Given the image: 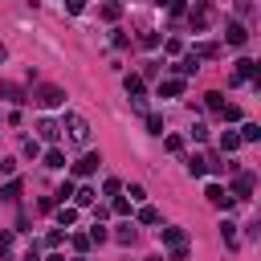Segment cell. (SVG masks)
Returning <instances> with one entry per match:
<instances>
[{
	"label": "cell",
	"mask_w": 261,
	"mask_h": 261,
	"mask_svg": "<svg viewBox=\"0 0 261 261\" xmlns=\"http://www.w3.org/2000/svg\"><path fill=\"white\" fill-rule=\"evenodd\" d=\"M37 208H41V212H53V208H57V196H41V204H37Z\"/></svg>",
	"instance_id": "cell-38"
},
{
	"label": "cell",
	"mask_w": 261,
	"mask_h": 261,
	"mask_svg": "<svg viewBox=\"0 0 261 261\" xmlns=\"http://www.w3.org/2000/svg\"><path fill=\"white\" fill-rule=\"evenodd\" d=\"M232 4H237V12H241V16H253V0H232Z\"/></svg>",
	"instance_id": "cell-39"
},
{
	"label": "cell",
	"mask_w": 261,
	"mask_h": 261,
	"mask_svg": "<svg viewBox=\"0 0 261 261\" xmlns=\"http://www.w3.org/2000/svg\"><path fill=\"white\" fill-rule=\"evenodd\" d=\"M37 106H45V110H53V106H61L65 102V90H57V86H41L37 94H29Z\"/></svg>",
	"instance_id": "cell-2"
},
{
	"label": "cell",
	"mask_w": 261,
	"mask_h": 261,
	"mask_svg": "<svg viewBox=\"0 0 261 261\" xmlns=\"http://www.w3.org/2000/svg\"><path fill=\"white\" fill-rule=\"evenodd\" d=\"M155 220H159L155 208H139V224H155Z\"/></svg>",
	"instance_id": "cell-29"
},
{
	"label": "cell",
	"mask_w": 261,
	"mask_h": 261,
	"mask_svg": "<svg viewBox=\"0 0 261 261\" xmlns=\"http://www.w3.org/2000/svg\"><path fill=\"white\" fill-rule=\"evenodd\" d=\"M208 200H212L216 208H232V196H228L220 184H208Z\"/></svg>",
	"instance_id": "cell-9"
},
{
	"label": "cell",
	"mask_w": 261,
	"mask_h": 261,
	"mask_svg": "<svg viewBox=\"0 0 261 261\" xmlns=\"http://www.w3.org/2000/svg\"><path fill=\"white\" fill-rule=\"evenodd\" d=\"M98 163H102V155H94V151H90V155H82V159L73 163V175H94V171H98Z\"/></svg>",
	"instance_id": "cell-5"
},
{
	"label": "cell",
	"mask_w": 261,
	"mask_h": 261,
	"mask_svg": "<svg viewBox=\"0 0 261 261\" xmlns=\"http://www.w3.org/2000/svg\"><path fill=\"white\" fill-rule=\"evenodd\" d=\"M61 241H65V232H61V228H53V232H49V237H45V245H49V249H57V245H61Z\"/></svg>",
	"instance_id": "cell-37"
},
{
	"label": "cell",
	"mask_w": 261,
	"mask_h": 261,
	"mask_svg": "<svg viewBox=\"0 0 261 261\" xmlns=\"http://www.w3.org/2000/svg\"><path fill=\"white\" fill-rule=\"evenodd\" d=\"M126 94H130V98H143V77L126 73Z\"/></svg>",
	"instance_id": "cell-22"
},
{
	"label": "cell",
	"mask_w": 261,
	"mask_h": 261,
	"mask_svg": "<svg viewBox=\"0 0 261 261\" xmlns=\"http://www.w3.org/2000/svg\"><path fill=\"white\" fill-rule=\"evenodd\" d=\"M220 147H224V151H237V147H241V135H237V130H224V135H220Z\"/></svg>",
	"instance_id": "cell-23"
},
{
	"label": "cell",
	"mask_w": 261,
	"mask_h": 261,
	"mask_svg": "<svg viewBox=\"0 0 261 261\" xmlns=\"http://www.w3.org/2000/svg\"><path fill=\"white\" fill-rule=\"evenodd\" d=\"M257 69H261V65H257L253 57H241V61H237V77H249V82H257Z\"/></svg>",
	"instance_id": "cell-12"
},
{
	"label": "cell",
	"mask_w": 261,
	"mask_h": 261,
	"mask_svg": "<svg viewBox=\"0 0 261 261\" xmlns=\"http://www.w3.org/2000/svg\"><path fill=\"white\" fill-rule=\"evenodd\" d=\"M8 249H12V232H0V257H4Z\"/></svg>",
	"instance_id": "cell-43"
},
{
	"label": "cell",
	"mask_w": 261,
	"mask_h": 261,
	"mask_svg": "<svg viewBox=\"0 0 261 261\" xmlns=\"http://www.w3.org/2000/svg\"><path fill=\"white\" fill-rule=\"evenodd\" d=\"M159 241H163L167 249H175V245H188V232H184V228H159Z\"/></svg>",
	"instance_id": "cell-7"
},
{
	"label": "cell",
	"mask_w": 261,
	"mask_h": 261,
	"mask_svg": "<svg viewBox=\"0 0 261 261\" xmlns=\"http://www.w3.org/2000/svg\"><path fill=\"white\" fill-rule=\"evenodd\" d=\"M257 139H261V126L257 122H245L241 126V143H257Z\"/></svg>",
	"instance_id": "cell-19"
},
{
	"label": "cell",
	"mask_w": 261,
	"mask_h": 261,
	"mask_svg": "<svg viewBox=\"0 0 261 261\" xmlns=\"http://www.w3.org/2000/svg\"><path fill=\"white\" fill-rule=\"evenodd\" d=\"M45 167H53V171H57V167H65V155H61L57 147H53V151H45Z\"/></svg>",
	"instance_id": "cell-24"
},
{
	"label": "cell",
	"mask_w": 261,
	"mask_h": 261,
	"mask_svg": "<svg viewBox=\"0 0 261 261\" xmlns=\"http://www.w3.org/2000/svg\"><path fill=\"white\" fill-rule=\"evenodd\" d=\"M98 12H102V20H118V16H122V0H106Z\"/></svg>",
	"instance_id": "cell-14"
},
{
	"label": "cell",
	"mask_w": 261,
	"mask_h": 261,
	"mask_svg": "<svg viewBox=\"0 0 261 261\" xmlns=\"http://www.w3.org/2000/svg\"><path fill=\"white\" fill-rule=\"evenodd\" d=\"M106 237H110V232H106V228H102V220H94V228H90V241H98V245H102V241H106Z\"/></svg>",
	"instance_id": "cell-30"
},
{
	"label": "cell",
	"mask_w": 261,
	"mask_h": 261,
	"mask_svg": "<svg viewBox=\"0 0 261 261\" xmlns=\"http://www.w3.org/2000/svg\"><path fill=\"white\" fill-rule=\"evenodd\" d=\"M24 261H41V249H37V245H33V249H29V253H24Z\"/></svg>",
	"instance_id": "cell-46"
},
{
	"label": "cell",
	"mask_w": 261,
	"mask_h": 261,
	"mask_svg": "<svg viewBox=\"0 0 261 261\" xmlns=\"http://www.w3.org/2000/svg\"><path fill=\"white\" fill-rule=\"evenodd\" d=\"M110 208H114L118 216H126V212H130V200H122V196H114V204H110Z\"/></svg>",
	"instance_id": "cell-36"
},
{
	"label": "cell",
	"mask_w": 261,
	"mask_h": 261,
	"mask_svg": "<svg viewBox=\"0 0 261 261\" xmlns=\"http://www.w3.org/2000/svg\"><path fill=\"white\" fill-rule=\"evenodd\" d=\"M188 135H192V139H196V143H204V139H208V126H204V122H196V126H192V130H188Z\"/></svg>",
	"instance_id": "cell-34"
},
{
	"label": "cell",
	"mask_w": 261,
	"mask_h": 261,
	"mask_svg": "<svg viewBox=\"0 0 261 261\" xmlns=\"http://www.w3.org/2000/svg\"><path fill=\"white\" fill-rule=\"evenodd\" d=\"M253 196V171H241L232 179V200H249Z\"/></svg>",
	"instance_id": "cell-4"
},
{
	"label": "cell",
	"mask_w": 261,
	"mask_h": 261,
	"mask_svg": "<svg viewBox=\"0 0 261 261\" xmlns=\"http://www.w3.org/2000/svg\"><path fill=\"white\" fill-rule=\"evenodd\" d=\"M73 204H94V192L90 188H73Z\"/></svg>",
	"instance_id": "cell-27"
},
{
	"label": "cell",
	"mask_w": 261,
	"mask_h": 261,
	"mask_svg": "<svg viewBox=\"0 0 261 261\" xmlns=\"http://www.w3.org/2000/svg\"><path fill=\"white\" fill-rule=\"evenodd\" d=\"M139 45H143V49H155V45H159V33H143Z\"/></svg>",
	"instance_id": "cell-32"
},
{
	"label": "cell",
	"mask_w": 261,
	"mask_h": 261,
	"mask_svg": "<svg viewBox=\"0 0 261 261\" xmlns=\"http://www.w3.org/2000/svg\"><path fill=\"white\" fill-rule=\"evenodd\" d=\"M155 4H159V8H167V4H171V0H155Z\"/></svg>",
	"instance_id": "cell-48"
},
{
	"label": "cell",
	"mask_w": 261,
	"mask_h": 261,
	"mask_svg": "<svg viewBox=\"0 0 261 261\" xmlns=\"http://www.w3.org/2000/svg\"><path fill=\"white\" fill-rule=\"evenodd\" d=\"M188 24H192L196 33H204V29L212 24V4H208V0H196L192 12H188Z\"/></svg>",
	"instance_id": "cell-1"
},
{
	"label": "cell",
	"mask_w": 261,
	"mask_h": 261,
	"mask_svg": "<svg viewBox=\"0 0 261 261\" xmlns=\"http://www.w3.org/2000/svg\"><path fill=\"white\" fill-rule=\"evenodd\" d=\"M0 90H4V98H8V102H16V106H20V102H29V94H24L20 86H12V82H4Z\"/></svg>",
	"instance_id": "cell-15"
},
{
	"label": "cell",
	"mask_w": 261,
	"mask_h": 261,
	"mask_svg": "<svg viewBox=\"0 0 261 261\" xmlns=\"http://www.w3.org/2000/svg\"><path fill=\"white\" fill-rule=\"evenodd\" d=\"M12 171H16V163L12 159H0V175H12Z\"/></svg>",
	"instance_id": "cell-44"
},
{
	"label": "cell",
	"mask_w": 261,
	"mask_h": 261,
	"mask_svg": "<svg viewBox=\"0 0 261 261\" xmlns=\"http://www.w3.org/2000/svg\"><path fill=\"white\" fill-rule=\"evenodd\" d=\"M163 147H167L171 155H179V151H184V139H179V135H167V139H163Z\"/></svg>",
	"instance_id": "cell-26"
},
{
	"label": "cell",
	"mask_w": 261,
	"mask_h": 261,
	"mask_svg": "<svg viewBox=\"0 0 261 261\" xmlns=\"http://www.w3.org/2000/svg\"><path fill=\"white\" fill-rule=\"evenodd\" d=\"M224 37H228V45H237V49L249 41V33H245V24H241V20H228V33H224Z\"/></svg>",
	"instance_id": "cell-8"
},
{
	"label": "cell",
	"mask_w": 261,
	"mask_h": 261,
	"mask_svg": "<svg viewBox=\"0 0 261 261\" xmlns=\"http://www.w3.org/2000/svg\"><path fill=\"white\" fill-rule=\"evenodd\" d=\"M57 224L61 228H73L77 224V208H57Z\"/></svg>",
	"instance_id": "cell-18"
},
{
	"label": "cell",
	"mask_w": 261,
	"mask_h": 261,
	"mask_svg": "<svg viewBox=\"0 0 261 261\" xmlns=\"http://www.w3.org/2000/svg\"><path fill=\"white\" fill-rule=\"evenodd\" d=\"M188 171H192L196 179H200V175H208V159H204V155H192V159H188Z\"/></svg>",
	"instance_id": "cell-17"
},
{
	"label": "cell",
	"mask_w": 261,
	"mask_h": 261,
	"mask_svg": "<svg viewBox=\"0 0 261 261\" xmlns=\"http://www.w3.org/2000/svg\"><path fill=\"white\" fill-rule=\"evenodd\" d=\"M65 130H69L73 143H86V139H90V122H86L82 114H65Z\"/></svg>",
	"instance_id": "cell-3"
},
{
	"label": "cell",
	"mask_w": 261,
	"mask_h": 261,
	"mask_svg": "<svg viewBox=\"0 0 261 261\" xmlns=\"http://www.w3.org/2000/svg\"><path fill=\"white\" fill-rule=\"evenodd\" d=\"M65 8H69V12H82V8H86V0H65Z\"/></svg>",
	"instance_id": "cell-45"
},
{
	"label": "cell",
	"mask_w": 261,
	"mask_h": 261,
	"mask_svg": "<svg viewBox=\"0 0 261 261\" xmlns=\"http://www.w3.org/2000/svg\"><path fill=\"white\" fill-rule=\"evenodd\" d=\"M147 126H151V135H163V114H147Z\"/></svg>",
	"instance_id": "cell-28"
},
{
	"label": "cell",
	"mask_w": 261,
	"mask_h": 261,
	"mask_svg": "<svg viewBox=\"0 0 261 261\" xmlns=\"http://www.w3.org/2000/svg\"><path fill=\"white\" fill-rule=\"evenodd\" d=\"M110 41H114V49H126V45H130V37H126V33H114Z\"/></svg>",
	"instance_id": "cell-40"
},
{
	"label": "cell",
	"mask_w": 261,
	"mask_h": 261,
	"mask_svg": "<svg viewBox=\"0 0 261 261\" xmlns=\"http://www.w3.org/2000/svg\"><path fill=\"white\" fill-rule=\"evenodd\" d=\"M73 261H86V257H82V253H77V257H73Z\"/></svg>",
	"instance_id": "cell-49"
},
{
	"label": "cell",
	"mask_w": 261,
	"mask_h": 261,
	"mask_svg": "<svg viewBox=\"0 0 261 261\" xmlns=\"http://www.w3.org/2000/svg\"><path fill=\"white\" fill-rule=\"evenodd\" d=\"M179 49H184V45H179V41H175V37H167V41H163V53H167V57H175V53H179Z\"/></svg>",
	"instance_id": "cell-33"
},
{
	"label": "cell",
	"mask_w": 261,
	"mask_h": 261,
	"mask_svg": "<svg viewBox=\"0 0 261 261\" xmlns=\"http://www.w3.org/2000/svg\"><path fill=\"white\" fill-rule=\"evenodd\" d=\"M204 106H208L212 114H220V110H224V94H216V90H208V94H204Z\"/></svg>",
	"instance_id": "cell-16"
},
{
	"label": "cell",
	"mask_w": 261,
	"mask_h": 261,
	"mask_svg": "<svg viewBox=\"0 0 261 261\" xmlns=\"http://www.w3.org/2000/svg\"><path fill=\"white\" fill-rule=\"evenodd\" d=\"M171 69H175L179 77H188V73H196V69H200V57H192V53H188V57H179Z\"/></svg>",
	"instance_id": "cell-11"
},
{
	"label": "cell",
	"mask_w": 261,
	"mask_h": 261,
	"mask_svg": "<svg viewBox=\"0 0 261 261\" xmlns=\"http://www.w3.org/2000/svg\"><path fill=\"white\" fill-rule=\"evenodd\" d=\"M192 57H220V45L216 41H196L192 45Z\"/></svg>",
	"instance_id": "cell-10"
},
{
	"label": "cell",
	"mask_w": 261,
	"mask_h": 261,
	"mask_svg": "<svg viewBox=\"0 0 261 261\" xmlns=\"http://www.w3.org/2000/svg\"><path fill=\"white\" fill-rule=\"evenodd\" d=\"M69 245H73L77 253H86V249H90V237H82V232H73V237H69Z\"/></svg>",
	"instance_id": "cell-31"
},
{
	"label": "cell",
	"mask_w": 261,
	"mask_h": 261,
	"mask_svg": "<svg viewBox=\"0 0 261 261\" xmlns=\"http://www.w3.org/2000/svg\"><path fill=\"white\" fill-rule=\"evenodd\" d=\"M220 241H224L228 249L237 245V224H232V220H224V224H220Z\"/></svg>",
	"instance_id": "cell-21"
},
{
	"label": "cell",
	"mask_w": 261,
	"mask_h": 261,
	"mask_svg": "<svg viewBox=\"0 0 261 261\" xmlns=\"http://www.w3.org/2000/svg\"><path fill=\"white\" fill-rule=\"evenodd\" d=\"M24 155L37 159V155H41V143H37V139H24Z\"/></svg>",
	"instance_id": "cell-35"
},
{
	"label": "cell",
	"mask_w": 261,
	"mask_h": 261,
	"mask_svg": "<svg viewBox=\"0 0 261 261\" xmlns=\"http://www.w3.org/2000/svg\"><path fill=\"white\" fill-rule=\"evenodd\" d=\"M118 188H122L118 179H106V184H102V192H106V196H118Z\"/></svg>",
	"instance_id": "cell-42"
},
{
	"label": "cell",
	"mask_w": 261,
	"mask_h": 261,
	"mask_svg": "<svg viewBox=\"0 0 261 261\" xmlns=\"http://www.w3.org/2000/svg\"><path fill=\"white\" fill-rule=\"evenodd\" d=\"M69 196H73V184H69V179H65V184H61V188H57V200H69Z\"/></svg>",
	"instance_id": "cell-41"
},
{
	"label": "cell",
	"mask_w": 261,
	"mask_h": 261,
	"mask_svg": "<svg viewBox=\"0 0 261 261\" xmlns=\"http://www.w3.org/2000/svg\"><path fill=\"white\" fill-rule=\"evenodd\" d=\"M45 261H65V257H61V253H53V257H45Z\"/></svg>",
	"instance_id": "cell-47"
},
{
	"label": "cell",
	"mask_w": 261,
	"mask_h": 261,
	"mask_svg": "<svg viewBox=\"0 0 261 261\" xmlns=\"http://www.w3.org/2000/svg\"><path fill=\"white\" fill-rule=\"evenodd\" d=\"M37 135H41L45 143H57V139H61V126H57L53 118H41V122H37Z\"/></svg>",
	"instance_id": "cell-6"
},
{
	"label": "cell",
	"mask_w": 261,
	"mask_h": 261,
	"mask_svg": "<svg viewBox=\"0 0 261 261\" xmlns=\"http://www.w3.org/2000/svg\"><path fill=\"white\" fill-rule=\"evenodd\" d=\"M184 94V82L179 77H171V82H159V98H179Z\"/></svg>",
	"instance_id": "cell-13"
},
{
	"label": "cell",
	"mask_w": 261,
	"mask_h": 261,
	"mask_svg": "<svg viewBox=\"0 0 261 261\" xmlns=\"http://www.w3.org/2000/svg\"><path fill=\"white\" fill-rule=\"evenodd\" d=\"M135 237H139V232H135L130 224H122V228L114 232V241H118V245H135Z\"/></svg>",
	"instance_id": "cell-25"
},
{
	"label": "cell",
	"mask_w": 261,
	"mask_h": 261,
	"mask_svg": "<svg viewBox=\"0 0 261 261\" xmlns=\"http://www.w3.org/2000/svg\"><path fill=\"white\" fill-rule=\"evenodd\" d=\"M16 196H20V179H8V184L0 188V200H8V204H12Z\"/></svg>",
	"instance_id": "cell-20"
}]
</instances>
